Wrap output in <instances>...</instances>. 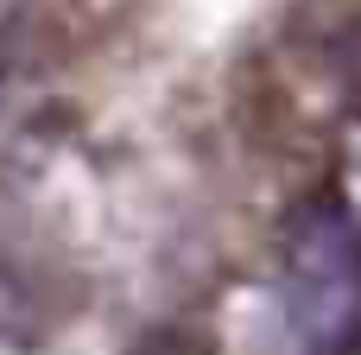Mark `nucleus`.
<instances>
[{
	"label": "nucleus",
	"instance_id": "1",
	"mask_svg": "<svg viewBox=\"0 0 361 355\" xmlns=\"http://www.w3.org/2000/svg\"><path fill=\"white\" fill-rule=\"evenodd\" d=\"M273 311L298 355H361V241L330 197L286 222Z\"/></svg>",
	"mask_w": 361,
	"mask_h": 355
},
{
	"label": "nucleus",
	"instance_id": "2",
	"mask_svg": "<svg viewBox=\"0 0 361 355\" xmlns=\"http://www.w3.org/2000/svg\"><path fill=\"white\" fill-rule=\"evenodd\" d=\"M330 203L343 210V222L355 229V241H361V114L343 127V140H336V197Z\"/></svg>",
	"mask_w": 361,
	"mask_h": 355
}]
</instances>
